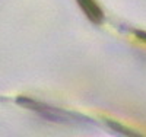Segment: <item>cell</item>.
Returning a JSON list of instances; mask_svg holds the SVG:
<instances>
[{"label":"cell","mask_w":146,"mask_h":137,"mask_svg":"<svg viewBox=\"0 0 146 137\" xmlns=\"http://www.w3.org/2000/svg\"><path fill=\"white\" fill-rule=\"evenodd\" d=\"M80 3H82V6H83L85 12H86L88 16H89L92 21H95V22H100V21H101V18H102L101 10H100L98 7H96V5L92 2V0H85V3L80 0Z\"/></svg>","instance_id":"6da1fadb"}]
</instances>
